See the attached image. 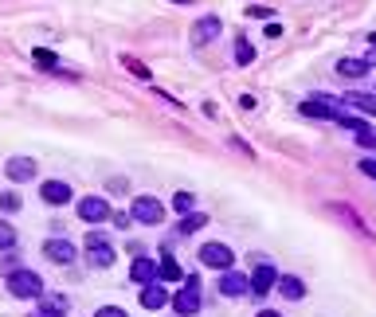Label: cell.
I'll return each mask as SVG.
<instances>
[{
    "instance_id": "ac0fdd59",
    "label": "cell",
    "mask_w": 376,
    "mask_h": 317,
    "mask_svg": "<svg viewBox=\"0 0 376 317\" xmlns=\"http://www.w3.org/2000/svg\"><path fill=\"white\" fill-rule=\"evenodd\" d=\"M337 75H341V79H365L368 75V63H365V59H341V63H337Z\"/></svg>"
},
{
    "instance_id": "d4e9b609",
    "label": "cell",
    "mask_w": 376,
    "mask_h": 317,
    "mask_svg": "<svg viewBox=\"0 0 376 317\" xmlns=\"http://www.w3.org/2000/svg\"><path fill=\"white\" fill-rule=\"evenodd\" d=\"M357 145H360V149H376V129H368V125H365V129L357 134Z\"/></svg>"
},
{
    "instance_id": "f1b7e54d",
    "label": "cell",
    "mask_w": 376,
    "mask_h": 317,
    "mask_svg": "<svg viewBox=\"0 0 376 317\" xmlns=\"http://www.w3.org/2000/svg\"><path fill=\"white\" fill-rule=\"evenodd\" d=\"M125 67L134 71V75H137V79H149V71H145V67H142V63H137V59H125Z\"/></svg>"
},
{
    "instance_id": "9a60e30c",
    "label": "cell",
    "mask_w": 376,
    "mask_h": 317,
    "mask_svg": "<svg viewBox=\"0 0 376 317\" xmlns=\"http://www.w3.org/2000/svg\"><path fill=\"white\" fill-rule=\"evenodd\" d=\"M278 286V275H275V267H259L255 275H251V290L255 294H270Z\"/></svg>"
},
{
    "instance_id": "277c9868",
    "label": "cell",
    "mask_w": 376,
    "mask_h": 317,
    "mask_svg": "<svg viewBox=\"0 0 376 317\" xmlns=\"http://www.w3.org/2000/svg\"><path fill=\"white\" fill-rule=\"evenodd\" d=\"M200 263H204V267H212V270H232L235 255H232L227 243H204V247H200Z\"/></svg>"
},
{
    "instance_id": "9c48e42d",
    "label": "cell",
    "mask_w": 376,
    "mask_h": 317,
    "mask_svg": "<svg viewBox=\"0 0 376 317\" xmlns=\"http://www.w3.org/2000/svg\"><path fill=\"white\" fill-rule=\"evenodd\" d=\"M220 16H204V20H196V28H193V43L196 47H204V43H212L220 35Z\"/></svg>"
},
{
    "instance_id": "30bf717a",
    "label": "cell",
    "mask_w": 376,
    "mask_h": 317,
    "mask_svg": "<svg viewBox=\"0 0 376 317\" xmlns=\"http://www.w3.org/2000/svg\"><path fill=\"white\" fill-rule=\"evenodd\" d=\"M43 255H47L51 263H63V267H67V263L75 259V243H67V239H47V243H43Z\"/></svg>"
},
{
    "instance_id": "44dd1931",
    "label": "cell",
    "mask_w": 376,
    "mask_h": 317,
    "mask_svg": "<svg viewBox=\"0 0 376 317\" xmlns=\"http://www.w3.org/2000/svg\"><path fill=\"white\" fill-rule=\"evenodd\" d=\"M235 63H239V67H251V63H255V47H251V40H235Z\"/></svg>"
},
{
    "instance_id": "e0dca14e",
    "label": "cell",
    "mask_w": 376,
    "mask_h": 317,
    "mask_svg": "<svg viewBox=\"0 0 376 317\" xmlns=\"http://www.w3.org/2000/svg\"><path fill=\"white\" fill-rule=\"evenodd\" d=\"M157 282H184V275H181V267H176V259L161 255V263H157Z\"/></svg>"
},
{
    "instance_id": "4dcf8cb0",
    "label": "cell",
    "mask_w": 376,
    "mask_h": 317,
    "mask_svg": "<svg viewBox=\"0 0 376 317\" xmlns=\"http://www.w3.org/2000/svg\"><path fill=\"white\" fill-rule=\"evenodd\" d=\"M360 173L372 176V180H376V161H360Z\"/></svg>"
},
{
    "instance_id": "5b68a950",
    "label": "cell",
    "mask_w": 376,
    "mask_h": 317,
    "mask_svg": "<svg viewBox=\"0 0 376 317\" xmlns=\"http://www.w3.org/2000/svg\"><path fill=\"white\" fill-rule=\"evenodd\" d=\"M79 219L83 224H102V219H110V204L102 196H86V200H79Z\"/></svg>"
},
{
    "instance_id": "2e32d148",
    "label": "cell",
    "mask_w": 376,
    "mask_h": 317,
    "mask_svg": "<svg viewBox=\"0 0 376 317\" xmlns=\"http://www.w3.org/2000/svg\"><path fill=\"white\" fill-rule=\"evenodd\" d=\"M278 290H283L290 301H302V298H306V282H302V278H294V275H283V278H278Z\"/></svg>"
},
{
    "instance_id": "7402d4cb",
    "label": "cell",
    "mask_w": 376,
    "mask_h": 317,
    "mask_svg": "<svg viewBox=\"0 0 376 317\" xmlns=\"http://www.w3.org/2000/svg\"><path fill=\"white\" fill-rule=\"evenodd\" d=\"M193 204H196V192H176L173 196V208L181 212V216H188V212H193Z\"/></svg>"
},
{
    "instance_id": "cb8c5ba5",
    "label": "cell",
    "mask_w": 376,
    "mask_h": 317,
    "mask_svg": "<svg viewBox=\"0 0 376 317\" xmlns=\"http://www.w3.org/2000/svg\"><path fill=\"white\" fill-rule=\"evenodd\" d=\"M43 309H51V313H67V309H71V301L63 298V294H51V298L43 301Z\"/></svg>"
},
{
    "instance_id": "4fadbf2b",
    "label": "cell",
    "mask_w": 376,
    "mask_h": 317,
    "mask_svg": "<svg viewBox=\"0 0 376 317\" xmlns=\"http://www.w3.org/2000/svg\"><path fill=\"white\" fill-rule=\"evenodd\" d=\"M40 196H43L47 204H71V184H63V180H43Z\"/></svg>"
},
{
    "instance_id": "52a82bcc",
    "label": "cell",
    "mask_w": 376,
    "mask_h": 317,
    "mask_svg": "<svg viewBox=\"0 0 376 317\" xmlns=\"http://www.w3.org/2000/svg\"><path fill=\"white\" fill-rule=\"evenodd\" d=\"M35 173H40V165H35L32 157H12L8 165H4V176H8V180H16V184L35 180Z\"/></svg>"
},
{
    "instance_id": "8fae6325",
    "label": "cell",
    "mask_w": 376,
    "mask_h": 317,
    "mask_svg": "<svg viewBox=\"0 0 376 317\" xmlns=\"http://www.w3.org/2000/svg\"><path fill=\"white\" fill-rule=\"evenodd\" d=\"M130 278H134L137 286H149V282H157V263H153V259H145V255H137V259H134V267H130Z\"/></svg>"
},
{
    "instance_id": "7a4b0ae2",
    "label": "cell",
    "mask_w": 376,
    "mask_h": 317,
    "mask_svg": "<svg viewBox=\"0 0 376 317\" xmlns=\"http://www.w3.org/2000/svg\"><path fill=\"white\" fill-rule=\"evenodd\" d=\"M130 219L142 227H157L161 219H165V204L157 200V196H137L134 208H130Z\"/></svg>"
},
{
    "instance_id": "7c38bea8",
    "label": "cell",
    "mask_w": 376,
    "mask_h": 317,
    "mask_svg": "<svg viewBox=\"0 0 376 317\" xmlns=\"http://www.w3.org/2000/svg\"><path fill=\"white\" fill-rule=\"evenodd\" d=\"M169 301H173V298H169V290H165L161 282H149V286L142 290V306H145V309H153V313H157V309H165Z\"/></svg>"
},
{
    "instance_id": "603a6c76",
    "label": "cell",
    "mask_w": 376,
    "mask_h": 317,
    "mask_svg": "<svg viewBox=\"0 0 376 317\" xmlns=\"http://www.w3.org/2000/svg\"><path fill=\"white\" fill-rule=\"evenodd\" d=\"M12 247H16V227L0 219V250H12Z\"/></svg>"
},
{
    "instance_id": "6da1fadb",
    "label": "cell",
    "mask_w": 376,
    "mask_h": 317,
    "mask_svg": "<svg viewBox=\"0 0 376 317\" xmlns=\"http://www.w3.org/2000/svg\"><path fill=\"white\" fill-rule=\"evenodd\" d=\"M8 294L12 298H43V278L35 270H8Z\"/></svg>"
},
{
    "instance_id": "4316f807",
    "label": "cell",
    "mask_w": 376,
    "mask_h": 317,
    "mask_svg": "<svg viewBox=\"0 0 376 317\" xmlns=\"http://www.w3.org/2000/svg\"><path fill=\"white\" fill-rule=\"evenodd\" d=\"M32 59H35V63H43V67H55V55H51V51H43V47H35Z\"/></svg>"
},
{
    "instance_id": "83f0119b",
    "label": "cell",
    "mask_w": 376,
    "mask_h": 317,
    "mask_svg": "<svg viewBox=\"0 0 376 317\" xmlns=\"http://www.w3.org/2000/svg\"><path fill=\"white\" fill-rule=\"evenodd\" d=\"M247 16H259V20H270V8H267V4H251V8H247Z\"/></svg>"
},
{
    "instance_id": "ffe728a7",
    "label": "cell",
    "mask_w": 376,
    "mask_h": 317,
    "mask_svg": "<svg viewBox=\"0 0 376 317\" xmlns=\"http://www.w3.org/2000/svg\"><path fill=\"white\" fill-rule=\"evenodd\" d=\"M200 227H208V216H204V212H188V216H181V235H193V231H200Z\"/></svg>"
},
{
    "instance_id": "d6a6232c",
    "label": "cell",
    "mask_w": 376,
    "mask_h": 317,
    "mask_svg": "<svg viewBox=\"0 0 376 317\" xmlns=\"http://www.w3.org/2000/svg\"><path fill=\"white\" fill-rule=\"evenodd\" d=\"M255 317H283V313H275V309H263V313H255Z\"/></svg>"
},
{
    "instance_id": "836d02e7",
    "label": "cell",
    "mask_w": 376,
    "mask_h": 317,
    "mask_svg": "<svg viewBox=\"0 0 376 317\" xmlns=\"http://www.w3.org/2000/svg\"><path fill=\"white\" fill-rule=\"evenodd\" d=\"M35 317H59V313H51V309H40V313H35Z\"/></svg>"
},
{
    "instance_id": "5bb4252c",
    "label": "cell",
    "mask_w": 376,
    "mask_h": 317,
    "mask_svg": "<svg viewBox=\"0 0 376 317\" xmlns=\"http://www.w3.org/2000/svg\"><path fill=\"white\" fill-rule=\"evenodd\" d=\"M251 278L235 275V270H224V278H220V294H227V298H239V294H247Z\"/></svg>"
},
{
    "instance_id": "1f68e13d",
    "label": "cell",
    "mask_w": 376,
    "mask_h": 317,
    "mask_svg": "<svg viewBox=\"0 0 376 317\" xmlns=\"http://www.w3.org/2000/svg\"><path fill=\"white\" fill-rule=\"evenodd\" d=\"M365 63H368V67H376V47L368 51V59H365Z\"/></svg>"
},
{
    "instance_id": "8992f818",
    "label": "cell",
    "mask_w": 376,
    "mask_h": 317,
    "mask_svg": "<svg viewBox=\"0 0 376 317\" xmlns=\"http://www.w3.org/2000/svg\"><path fill=\"white\" fill-rule=\"evenodd\" d=\"M173 309H176V317L200 313V290H193V286H181V290L173 294Z\"/></svg>"
},
{
    "instance_id": "f546056e",
    "label": "cell",
    "mask_w": 376,
    "mask_h": 317,
    "mask_svg": "<svg viewBox=\"0 0 376 317\" xmlns=\"http://www.w3.org/2000/svg\"><path fill=\"white\" fill-rule=\"evenodd\" d=\"M94 317H125V309H118V306H102Z\"/></svg>"
},
{
    "instance_id": "484cf974",
    "label": "cell",
    "mask_w": 376,
    "mask_h": 317,
    "mask_svg": "<svg viewBox=\"0 0 376 317\" xmlns=\"http://www.w3.org/2000/svg\"><path fill=\"white\" fill-rule=\"evenodd\" d=\"M20 208V196L16 192H0V212H16Z\"/></svg>"
},
{
    "instance_id": "d590c367",
    "label": "cell",
    "mask_w": 376,
    "mask_h": 317,
    "mask_svg": "<svg viewBox=\"0 0 376 317\" xmlns=\"http://www.w3.org/2000/svg\"><path fill=\"white\" fill-rule=\"evenodd\" d=\"M173 4H193V0H173Z\"/></svg>"
},
{
    "instance_id": "3957f363",
    "label": "cell",
    "mask_w": 376,
    "mask_h": 317,
    "mask_svg": "<svg viewBox=\"0 0 376 317\" xmlns=\"http://www.w3.org/2000/svg\"><path fill=\"white\" fill-rule=\"evenodd\" d=\"M86 259H91V267H114V259H118V250L110 247V239L106 235H98V231H91L86 235Z\"/></svg>"
},
{
    "instance_id": "d6986e66",
    "label": "cell",
    "mask_w": 376,
    "mask_h": 317,
    "mask_svg": "<svg viewBox=\"0 0 376 317\" xmlns=\"http://www.w3.org/2000/svg\"><path fill=\"white\" fill-rule=\"evenodd\" d=\"M345 102H349V106H357L360 114L376 117V94H345Z\"/></svg>"
},
{
    "instance_id": "e575fe53",
    "label": "cell",
    "mask_w": 376,
    "mask_h": 317,
    "mask_svg": "<svg viewBox=\"0 0 376 317\" xmlns=\"http://www.w3.org/2000/svg\"><path fill=\"white\" fill-rule=\"evenodd\" d=\"M368 43H372V47H376V32H372V35H368Z\"/></svg>"
},
{
    "instance_id": "ba28073f",
    "label": "cell",
    "mask_w": 376,
    "mask_h": 317,
    "mask_svg": "<svg viewBox=\"0 0 376 317\" xmlns=\"http://www.w3.org/2000/svg\"><path fill=\"white\" fill-rule=\"evenodd\" d=\"M302 114H306V117H334V122H337L345 110H334V106H329V94H314V98L302 102Z\"/></svg>"
}]
</instances>
